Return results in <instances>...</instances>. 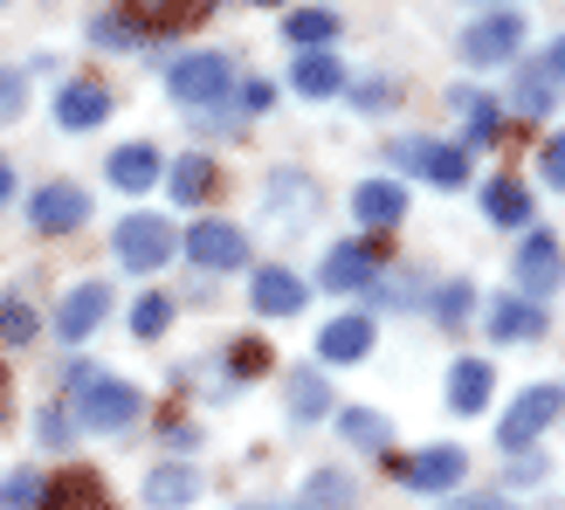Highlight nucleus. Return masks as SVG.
<instances>
[{"label": "nucleus", "instance_id": "c85d7f7f", "mask_svg": "<svg viewBox=\"0 0 565 510\" xmlns=\"http://www.w3.org/2000/svg\"><path fill=\"white\" fill-rule=\"evenodd\" d=\"M35 338V304H28L21 290L0 297V346H28Z\"/></svg>", "mask_w": 565, "mask_h": 510}, {"label": "nucleus", "instance_id": "58836bf2", "mask_svg": "<svg viewBox=\"0 0 565 510\" xmlns=\"http://www.w3.org/2000/svg\"><path fill=\"white\" fill-rule=\"evenodd\" d=\"M539 173H545V187H565V131H552V138H545Z\"/></svg>", "mask_w": 565, "mask_h": 510}, {"label": "nucleus", "instance_id": "7c9ffc66", "mask_svg": "<svg viewBox=\"0 0 565 510\" xmlns=\"http://www.w3.org/2000/svg\"><path fill=\"white\" fill-rule=\"evenodd\" d=\"M125 14L146 21V28H180L193 14V0H125Z\"/></svg>", "mask_w": 565, "mask_h": 510}, {"label": "nucleus", "instance_id": "4be33fe9", "mask_svg": "<svg viewBox=\"0 0 565 510\" xmlns=\"http://www.w3.org/2000/svg\"><path fill=\"white\" fill-rule=\"evenodd\" d=\"M193 490H201V476H193L186 463H159V469L146 476V503H152V510H186Z\"/></svg>", "mask_w": 565, "mask_h": 510}, {"label": "nucleus", "instance_id": "a18cd8bd", "mask_svg": "<svg viewBox=\"0 0 565 510\" xmlns=\"http://www.w3.org/2000/svg\"><path fill=\"white\" fill-rule=\"evenodd\" d=\"M166 442H173V448H193V442H201V435H193L186 421H166Z\"/></svg>", "mask_w": 565, "mask_h": 510}, {"label": "nucleus", "instance_id": "de8ad7c7", "mask_svg": "<svg viewBox=\"0 0 565 510\" xmlns=\"http://www.w3.org/2000/svg\"><path fill=\"white\" fill-rule=\"evenodd\" d=\"M8 193H14V173H8V166H0V201H8Z\"/></svg>", "mask_w": 565, "mask_h": 510}, {"label": "nucleus", "instance_id": "dca6fc26", "mask_svg": "<svg viewBox=\"0 0 565 510\" xmlns=\"http://www.w3.org/2000/svg\"><path fill=\"white\" fill-rule=\"evenodd\" d=\"M55 118H63L70 131H90L110 118V91L104 83H63V97H55Z\"/></svg>", "mask_w": 565, "mask_h": 510}, {"label": "nucleus", "instance_id": "7ed1b4c3", "mask_svg": "<svg viewBox=\"0 0 565 510\" xmlns=\"http://www.w3.org/2000/svg\"><path fill=\"white\" fill-rule=\"evenodd\" d=\"M524 49V14H483V21H469V35H462V63L476 70H497V63H511V55Z\"/></svg>", "mask_w": 565, "mask_h": 510}, {"label": "nucleus", "instance_id": "423d86ee", "mask_svg": "<svg viewBox=\"0 0 565 510\" xmlns=\"http://www.w3.org/2000/svg\"><path fill=\"white\" fill-rule=\"evenodd\" d=\"M83 214H90V193L70 187V180H49L28 193V221H35V235H70L83 229Z\"/></svg>", "mask_w": 565, "mask_h": 510}, {"label": "nucleus", "instance_id": "09e8293b", "mask_svg": "<svg viewBox=\"0 0 565 510\" xmlns=\"http://www.w3.org/2000/svg\"><path fill=\"white\" fill-rule=\"evenodd\" d=\"M263 8H276V0H263Z\"/></svg>", "mask_w": 565, "mask_h": 510}, {"label": "nucleus", "instance_id": "cd10ccee", "mask_svg": "<svg viewBox=\"0 0 565 510\" xmlns=\"http://www.w3.org/2000/svg\"><path fill=\"white\" fill-rule=\"evenodd\" d=\"M338 428H345V442H359V448H386L393 442L386 414H373V407H345V414H338Z\"/></svg>", "mask_w": 565, "mask_h": 510}, {"label": "nucleus", "instance_id": "4c0bfd02", "mask_svg": "<svg viewBox=\"0 0 565 510\" xmlns=\"http://www.w3.org/2000/svg\"><path fill=\"white\" fill-rule=\"evenodd\" d=\"M462 310H469V283H448V290H435V318H441V325H462Z\"/></svg>", "mask_w": 565, "mask_h": 510}, {"label": "nucleus", "instance_id": "bb28decb", "mask_svg": "<svg viewBox=\"0 0 565 510\" xmlns=\"http://www.w3.org/2000/svg\"><path fill=\"white\" fill-rule=\"evenodd\" d=\"M290 414H297V421L331 414V380H318V373H290Z\"/></svg>", "mask_w": 565, "mask_h": 510}, {"label": "nucleus", "instance_id": "473e14b6", "mask_svg": "<svg viewBox=\"0 0 565 510\" xmlns=\"http://www.w3.org/2000/svg\"><path fill=\"white\" fill-rule=\"evenodd\" d=\"M207 187H214V166H207V159H180V166H173V193H180L186 208L207 201Z\"/></svg>", "mask_w": 565, "mask_h": 510}, {"label": "nucleus", "instance_id": "20e7f679", "mask_svg": "<svg viewBox=\"0 0 565 510\" xmlns=\"http://www.w3.org/2000/svg\"><path fill=\"white\" fill-rule=\"evenodd\" d=\"M558 407H565V393H558V386H524L518 401H511V414H503L497 442L511 448V456H524V448H531V435H545Z\"/></svg>", "mask_w": 565, "mask_h": 510}, {"label": "nucleus", "instance_id": "9d476101", "mask_svg": "<svg viewBox=\"0 0 565 510\" xmlns=\"http://www.w3.org/2000/svg\"><path fill=\"white\" fill-rule=\"evenodd\" d=\"M407 490L420 497H435V490H462V476H469V456L462 448H420V456H407Z\"/></svg>", "mask_w": 565, "mask_h": 510}, {"label": "nucleus", "instance_id": "1a4fd4ad", "mask_svg": "<svg viewBox=\"0 0 565 510\" xmlns=\"http://www.w3.org/2000/svg\"><path fill=\"white\" fill-rule=\"evenodd\" d=\"M263 208H269V229L297 235V229H310V221H318V187H310L303 173H276V180L263 187Z\"/></svg>", "mask_w": 565, "mask_h": 510}, {"label": "nucleus", "instance_id": "9b49d317", "mask_svg": "<svg viewBox=\"0 0 565 510\" xmlns=\"http://www.w3.org/2000/svg\"><path fill=\"white\" fill-rule=\"evenodd\" d=\"M401 166L435 187H462L469 180V152L462 146H435V138H414V146H401Z\"/></svg>", "mask_w": 565, "mask_h": 510}, {"label": "nucleus", "instance_id": "49530a36", "mask_svg": "<svg viewBox=\"0 0 565 510\" xmlns=\"http://www.w3.org/2000/svg\"><path fill=\"white\" fill-rule=\"evenodd\" d=\"M545 76H565V35L552 42V55H545Z\"/></svg>", "mask_w": 565, "mask_h": 510}, {"label": "nucleus", "instance_id": "72a5a7b5", "mask_svg": "<svg viewBox=\"0 0 565 510\" xmlns=\"http://www.w3.org/2000/svg\"><path fill=\"white\" fill-rule=\"evenodd\" d=\"M518 110H524V118H545V110H552V76L545 70H524L518 76Z\"/></svg>", "mask_w": 565, "mask_h": 510}, {"label": "nucleus", "instance_id": "a19ab883", "mask_svg": "<svg viewBox=\"0 0 565 510\" xmlns=\"http://www.w3.org/2000/svg\"><path fill=\"white\" fill-rule=\"evenodd\" d=\"M386 97H393L386 83H352V104H359V110H386Z\"/></svg>", "mask_w": 565, "mask_h": 510}, {"label": "nucleus", "instance_id": "5701e85b", "mask_svg": "<svg viewBox=\"0 0 565 510\" xmlns=\"http://www.w3.org/2000/svg\"><path fill=\"white\" fill-rule=\"evenodd\" d=\"M290 83H297L303 97H331V91H345V70H338L331 49H303L297 70H290Z\"/></svg>", "mask_w": 565, "mask_h": 510}, {"label": "nucleus", "instance_id": "b1692460", "mask_svg": "<svg viewBox=\"0 0 565 510\" xmlns=\"http://www.w3.org/2000/svg\"><path fill=\"white\" fill-rule=\"evenodd\" d=\"M104 173H110V187H125V193H146V187L159 180V152H152V146H118Z\"/></svg>", "mask_w": 565, "mask_h": 510}, {"label": "nucleus", "instance_id": "c756f323", "mask_svg": "<svg viewBox=\"0 0 565 510\" xmlns=\"http://www.w3.org/2000/svg\"><path fill=\"white\" fill-rule=\"evenodd\" d=\"M352 503V476L345 469H318L310 476V510H345Z\"/></svg>", "mask_w": 565, "mask_h": 510}, {"label": "nucleus", "instance_id": "f8f14e48", "mask_svg": "<svg viewBox=\"0 0 565 510\" xmlns=\"http://www.w3.org/2000/svg\"><path fill=\"white\" fill-rule=\"evenodd\" d=\"M303 276L297 269H256L248 276V304L263 310V318H290V310H303Z\"/></svg>", "mask_w": 565, "mask_h": 510}, {"label": "nucleus", "instance_id": "4468645a", "mask_svg": "<svg viewBox=\"0 0 565 510\" xmlns=\"http://www.w3.org/2000/svg\"><path fill=\"white\" fill-rule=\"evenodd\" d=\"M380 276V255L373 248H365V242H338L331 255H324V290H365V283H373Z\"/></svg>", "mask_w": 565, "mask_h": 510}, {"label": "nucleus", "instance_id": "a878e982", "mask_svg": "<svg viewBox=\"0 0 565 510\" xmlns=\"http://www.w3.org/2000/svg\"><path fill=\"white\" fill-rule=\"evenodd\" d=\"M282 35H290L297 49H324V42L338 35V14H324V8H297L290 21H282Z\"/></svg>", "mask_w": 565, "mask_h": 510}, {"label": "nucleus", "instance_id": "aec40b11", "mask_svg": "<svg viewBox=\"0 0 565 510\" xmlns=\"http://www.w3.org/2000/svg\"><path fill=\"white\" fill-rule=\"evenodd\" d=\"M545 331V310L524 304V297H497L490 304V338H503V346H524V338Z\"/></svg>", "mask_w": 565, "mask_h": 510}, {"label": "nucleus", "instance_id": "c03bdc74", "mask_svg": "<svg viewBox=\"0 0 565 510\" xmlns=\"http://www.w3.org/2000/svg\"><path fill=\"white\" fill-rule=\"evenodd\" d=\"M539 476H545V456H531V463L511 469V484H539Z\"/></svg>", "mask_w": 565, "mask_h": 510}, {"label": "nucleus", "instance_id": "393cba45", "mask_svg": "<svg viewBox=\"0 0 565 510\" xmlns=\"http://www.w3.org/2000/svg\"><path fill=\"white\" fill-rule=\"evenodd\" d=\"M456 110H462V131H469V146H490L497 138V97H483V91H456Z\"/></svg>", "mask_w": 565, "mask_h": 510}, {"label": "nucleus", "instance_id": "0eeeda50", "mask_svg": "<svg viewBox=\"0 0 565 510\" xmlns=\"http://www.w3.org/2000/svg\"><path fill=\"white\" fill-rule=\"evenodd\" d=\"M558 283H565V248H558L545 229H531V235H524V248H518V290H524V304L552 297Z\"/></svg>", "mask_w": 565, "mask_h": 510}, {"label": "nucleus", "instance_id": "f3484780", "mask_svg": "<svg viewBox=\"0 0 565 510\" xmlns=\"http://www.w3.org/2000/svg\"><path fill=\"white\" fill-rule=\"evenodd\" d=\"M352 214L365 221V229H393V221L407 214V193L393 187V180H359L352 187Z\"/></svg>", "mask_w": 565, "mask_h": 510}, {"label": "nucleus", "instance_id": "f257e3e1", "mask_svg": "<svg viewBox=\"0 0 565 510\" xmlns=\"http://www.w3.org/2000/svg\"><path fill=\"white\" fill-rule=\"evenodd\" d=\"M63 407L83 435H110V428H131L138 414H146V401H138V386L125 380H110L97 373V365H76L70 373V393H63Z\"/></svg>", "mask_w": 565, "mask_h": 510}, {"label": "nucleus", "instance_id": "c9c22d12", "mask_svg": "<svg viewBox=\"0 0 565 510\" xmlns=\"http://www.w3.org/2000/svg\"><path fill=\"white\" fill-rule=\"evenodd\" d=\"M90 42H110V49H138V28H131V21H118V14H104V21H90Z\"/></svg>", "mask_w": 565, "mask_h": 510}, {"label": "nucleus", "instance_id": "37998d69", "mask_svg": "<svg viewBox=\"0 0 565 510\" xmlns=\"http://www.w3.org/2000/svg\"><path fill=\"white\" fill-rule=\"evenodd\" d=\"M276 104V91H269V83L256 76V83H248V91H242V110H269Z\"/></svg>", "mask_w": 565, "mask_h": 510}, {"label": "nucleus", "instance_id": "79ce46f5", "mask_svg": "<svg viewBox=\"0 0 565 510\" xmlns=\"http://www.w3.org/2000/svg\"><path fill=\"white\" fill-rule=\"evenodd\" d=\"M456 510H518V503L497 497V490H476V497H456Z\"/></svg>", "mask_w": 565, "mask_h": 510}, {"label": "nucleus", "instance_id": "39448f33", "mask_svg": "<svg viewBox=\"0 0 565 510\" xmlns=\"http://www.w3.org/2000/svg\"><path fill=\"white\" fill-rule=\"evenodd\" d=\"M173 248H180V235L166 229L159 214H125V221H118V255H125V269H166V263H173Z\"/></svg>", "mask_w": 565, "mask_h": 510}, {"label": "nucleus", "instance_id": "2f4dec72", "mask_svg": "<svg viewBox=\"0 0 565 510\" xmlns=\"http://www.w3.org/2000/svg\"><path fill=\"white\" fill-rule=\"evenodd\" d=\"M166 325H173V297H159V290H146V297L131 304V331H138V338H159Z\"/></svg>", "mask_w": 565, "mask_h": 510}, {"label": "nucleus", "instance_id": "2eb2a0df", "mask_svg": "<svg viewBox=\"0 0 565 510\" xmlns=\"http://www.w3.org/2000/svg\"><path fill=\"white\" fill-rule=\"evenodd\" d=\"M35 510H110V497H104V484H97L90 469H63L55 484H42Z\"/></svg>", "mask_w": 565, "mask_h": 510}, {"label": "nucleus", "instance_id": "ddd939ff", "mask_svg": "<svg viewBox=\"0 0 565 510\" xmlns=\"http://www.w3.org/2000/svg\"><path fill=\"white\" fill-rule=\"evenodd\" d=\"M104 310H110V283H76V290L63 297V310H55V331H63V338H90L104 325Z\"/></svg>", "mask_w": 565, "mask_h": 510}, {"label": "nucleus", "instance_id": "6ab92c4d", "mask_svg": "<svg viewBox=\"0 0 565 510\" xmlns=\"http://www.w3.org/2000/svg\"><path fill=\"white\" fill-rule=\"evenodd\" d=\"M318 352H324L331 365L365 359V352H373V318H331V325L318 331Z\"/></svg>", "mask_w": 565, "mask_h": 510}, {"label": "nucleus", "instance_id": "6e6552de", "mask_svg": "<svg viewBox=\"0 0 565 510\" xmlns=\"http://www.w3.org/2000/svg\"><path fill=\"white\" fill-rule=\"evenodd\" d=\"M186 255H193V269H248V235L235 221H193Z\"/></svg>", "mask_w": 565, "mask_h": 510}, {"label": "nucleus", "instance_id": "ea45409f", "mask_svg": "<svg viewBox=\"0 0 565 510\" xmlns=\"http://www.w3.org/2000/svg\"><path fill=\"white\" fill-rule=\"evenodd\" d=\"M42 442H55V448L76 442V435H70V407H49V414H42Z\"/></svg>", "mask_w": 565, "mask_h": 510}, {"label": "nucleus", "instance_id": "a211bd4d", "mask_svg": "<svg viewBox=\"0 0 565 510\" xmlns=\"http://www.w3.org/2000/svg\"><path fill=\"white\" fill-rule=\"evenodd\" d=\"M490 393H497L490 365L483 359H456V373H448V407H456V414H483Z\"/></svg>", "mask_w": 565, "mask_h": 510}, {"label": "nucleus", "instance_id": "e433bc0d", "mask_svg": "<svg viewBox=\"0 0 565 510\" xmlns=\"http://www.w3.org/2000/svg\"><path fill=\"white\" fill-rule=\"evenodd\" d=\"M21 97H28L21 70H0V125H14V118H21Z\"/></svg>", "mask_w": 565, "mask_h": 510}, {"label": "nucleus", "instance_id": "f704fd0d", "mask_svg": "<svg viewBox=\"0 0 565 510\" xmlns=\"http://www.w3.org/2000/svg\"><path fill=\"white\" fill-rule=\"evenodd\" d=\"M0 503H8V510H35L42 503V476L35 469H14L8 484H0Z\"/></svg>", "mask_w": 565, "mask_h": 510}, {"label": "nucleus", "instance_id": "f03ea898", "mask_svg": "<svg viewBox=\"0 0 565 510\" xmlns=\"http://www.w3.org/2000/svg\"><path fill=\"white\" fill-rule=\"evenodd\" d=\"M166 91H173V104H186V110H207V104H228L235 70H228L221 49H193V55H180V63L166 70Z\"/></svg>", "mask_w": 565, "mask_h": 510}, {"label": "nucleus", "instance_id": "412c9836", "mask_svg": "<svg viewBox=\"0 0 565 510\" xmlns=\"http://www.w3.org/2000/svg\"><path fill=\"white\" fill-rule=\"evenodd\" d=\"M483 214L497 221V229H531V193H524V180L497 173V180L483 187Z\"/></svg>", "mask_w": 565, "mask_h": 510}]
</instances>
